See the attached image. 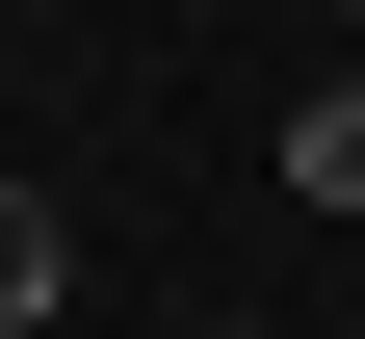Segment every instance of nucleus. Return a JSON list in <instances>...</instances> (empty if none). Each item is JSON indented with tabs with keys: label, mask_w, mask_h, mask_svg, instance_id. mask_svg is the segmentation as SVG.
<instances>
[{
	"label": "nucleus",
	"mask_w": 365,
	"mask_h": 339,
	"mask_svg": "<svg viewBox=\"0 0 365 339\" xmlns=\"http://www.w3.org/2000/svg\"><path fill=\"white\" fill-rule=\"evenodd\" d=\"M287 209H365V79H313V105H287Z\"/></svg>",
	"instance_id": "1"
},
{
	"label": "nucleus",
	"mask_w": 365,
	"mask_h": 339,
	"mask_svg": "<svg viewBox=\"0 0 365 339\" xmlns=\"http://www.w3.org/2000/svg\"><path fill=\"white\" fill-rule=\"evenodd\" d=\"M53 287H78V235H53V209H26V183H0V339L53 313Z\"/></svg>",
	"instance_id": "2"
}]
</instances>
